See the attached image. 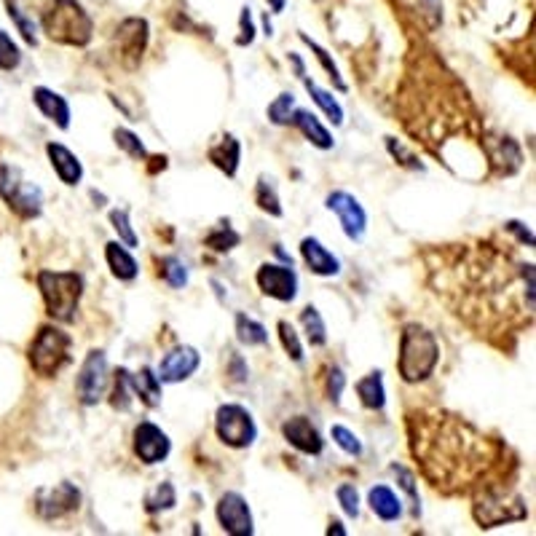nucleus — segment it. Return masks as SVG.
<instances>
[{
  "label": "nucleus",
  "instance_id": "nucleus-8",
  "mask_svg": "<svg viewBox=\"0 0 536 536\" xmlns=\"http://www.w3.org/2000/svg\"><path fill=\"white\" fill-rule=\"evenodd\" d=\"M105 386H107V357L102 349H91L75 378V391H78L81 406L86 408L97 406L105 394Z\"/></svg>",
  "mask_w": 536,
  "mask_h": 536
},
{
  "label": "nucleus",
  "instance_id": "nucleus-50",
  "mask_svg": "<svg viewBox=\"0 0 536 536\" xmlns=\"http://www.w3.org/2000/svg\"><path fill=\"white\" fill-rule=\"evenodd\" d=\"M265 4L272 6V12H274V14H282V12H285V4H288V0H265Z\"/></svg>",
  "mask_w": 536,
  "mask_h": 536
},
{
  "label": "nucleus",
  "instance_id": "nucleus-23",
  "mask_svg": "<svg viewBox=\"0 0 536 536\" xmlns=\"http://www.w3.org/2000/svg\"><path fill=\"white\" fill-rule=\"evenodd\" d=\"M209 162H212L220 172H225L228 177L236 175L239 162H241V146H239V140L233 138V134H225V138H223L217 146L209 148Z\"/></svg>",
  "mask_w": 536,
  "mask_h": 536
},
{
  "label": "nucleus",
  "instance_id": "nucleus-32",
  "mask_svg": "<svg viewBox=\"0 0 536 536\" xmlns=\"http://www.w3.org/2000/svg\"><path fill=\"white\" fill-rule=\"evenodd\" d=\"M207 247H212L215 252H231L233 247H239V241H241V236L228 225V223H220V225H215L209 233H207Z\"/></svg>",
  "mask_w": 536,
  "mask_h": 536
},
{
  "label": "nucleus",
  "instance_id": "nucleus-30",
  "mask_svg": "<svg viewBox=\"0 0 536 536\" xmlns=\"http://www.w3.org/2000/svg\"><path fill=\"white\" fill-rule=\"evenodd\" d=\"M255 201H257V207H260L263 212L274 215V217H282V204H280V193H277L274 180H268V177H260V180H257Z\"/></svg>",
  "mask_w": 536,
  "mask_h": 536
},
{
  "label": "nucleus",
  "instance_id": "nucleus-10",
  "mask_svg": "<svg viewBox=\"0 0 536 536\" xmlns=\"http://www.w3.org/2000/svg\"><path fill=\"white\" fill-rule=\"evenodd\" d=\"M325 207L338 215V223H341L346 239L362 241V236L367 231V212H365V207L359 204L357 196H351L349 191H333L327 196Z\"/></svg>",
  "mask_w": 536,
  "mask_h": 536
},
{
  "label": "nucleus",
  "instance_id": "nucleus-26",
  "mask_svg": "<svg viewBox=\"0 0 536 536\" xmlns=\"http://www.w3.org/2000/svg\"><path fill=\"white\" fill-rule=\"evenodd\" d=\"M236 338L244 346H265L268 343V330L257 319H252L247 314H236Z\"/></svg>",
  "mask_w": 536,
  "mask_h": 536
},
{
  "label": "nucleus",
  "instance_id": "nucleus-4",
  "mask_svg": "<svg viewBox=\"0 0 536 536\" xmlns=\"http://www.w3.org/2000/svg\"><path fill=\"white\" fill-rule=\"evenodd\" d=\"M73 338L59 327H41L30 343V365L41 378H54L70 362Z\"/></svg>",
  "mask_w": 536,
  "mask_h": 536
},
{
  "label": "nucleus",
  "instance_id": "nucleus-46",
  "mask_svg": "<svg viewBox=\"0 0 536 536\" xmlns=\"http://www.w3.org/2000/svg\"><path fill=\"white\" fill-rule=\"evenodd\" d=\"M239 30H241V35H239V46H249L252 41H255V22H252V9L249 6H244L241 9V17H239Z\"/></svg>",
  "mask_w": 536,
  "mask_h": 536
},
{
  "label": "nucleus",
  "instance_id": "nucleus-42",
  "mask_svg": "<svg viewBox=\"0 0 536 536\" xmlns=\"http://www.w3.org/2000/svg\"><path fill=\"white\" fill-rule=\"evenodd\" d=\"M280 338H282V346L285 351L293 357V362H303V346H301V338L296 333V327L290 322H280Z\"/></svg>",
  "mask_w": 536,
  "mask_h": 536
},
{
  "label": "nucleus",
  "instance_id": "nucleus-49",
  "mask_svg": "<svg viewBox=\"0 0 536 536\" xmlns=\"http://www.w3.org/2000/svg\"><path fill=\"white\" fill-rule=\"evenodd\" d=\"M327 533H330V536H333V533H335V536H346V528H343V523H341V520H333V523H330V528H327Z\"/></svg>",
  "mask_w": 536,
  "mask_h": 536
},
{
  "label": "nucleus",
  "instance_id": "nucleus-16",
  "mask_svg": "<svg viewBox=\"0 0 536 536\" xmlns=\"http://www.w3.org/2000/svg\"><path fill=\"white\" fill-rule=\"evenodd\" d=\"M146 46H148V22L146 20H126L118 28V51L129 67L143 57Z\"/></svg>",
  "mask_w": 536,
  "mask_h": 536
},
{
  "label": "nucleus",
  "instance_id": "nucleus-18",
  "mask_svg": "<svg viewBox=\"0 0 536 536\" xmlns=\"http://www.w3.org/2000/svg\"><path fill=\"white\" fill-rule=\"evenodd\" d=\"M46 154H49V162H51L57 177L65 185H78L83 180V164L78 162V156L70 148H65L62 143H49Z\"/></svg>",
  "mask_w": 536,
  "mask_h": 536
},
{
  "label": "nucleus",
  "instance_id": "nucleus-39",
  "mask_svg": "<svg viewBox=\"0 0 536 536\" xmlns=\"http://www.w3.org/2000/svg\"><path fill=\"white\" fill-rule=\"evenodd\" d=\"M22 62V51L20 46L12 41V35L6 30H0V70H14Z\"/></svg>",
  "mask_w": 536,
  "mask_h": 536
},
{
  "label": "nucleus",
  "instance_id": "nucleus-14",
  "mask_svg": "<svg viewBox=\"0 0 536 536\" xmlns=\"http://www.w3.org/2000/svg\"><path fill=\"white\" fill-rule=\"evenodd\" d=\"M201 365V357L193 346H177L175 351H169L162 365H159V381L162 383H180L188 381Z\"/></svg>",
  "mask_w": 536,
  "mask_h": 536
},
{
  "label": "nucleus",
  "instance_id": "nucleus-17",
  "mask_svg": "<svg viewBox=\"0 0 536 536\" xmlns=\"http://www.w3.org/2000/svg\"><path fill=\"white\" fill-rule=\"evenodd\" d=\"M301 255L306 265L311 268V274L317 277H338L341 274V260L314 236H306L301 241Z\"/></svg>",
  "mask_w": 536,
  "mask_h": 536
},
{
  "label": "nucleus",
  "instance_id": "nucleus-36",
  "mask_svg": "<svg viewBox=\"0 0 536 536\" xmlns=\"http://www.w3.org/2000/svg\"><path fill=\"white\" fill-rule=\"evenodd\" d=\"M391 472H394L399 488L408 493L411 507H414V515H422V496H419V488H416V477H414V472L406 469V467H399V464H391Z\"/></svg>",
  "mask_w": 536,
  "mask_h": 536
},
{
  "label": "nucleus",
  "instance_id": "nucleus-2",
  "mask_svg": "<svg viewBox=\"0 0 536 536\" xmlns=\"http://www.w3.org/2000/svg\"><path fill=\"white\" fill-rule=\"evenodd\" d=\"M43 33L65 46H86L91 41V17L78 0H51L43 12Z\"/></svg>",
  "mask_w": 536,
  "mask_h": 536
},
{
  "label": "nucleus",
  "instance_id": "nucleus-33",
  "mask_svg": "<svg viewBox=\"0 0 536 536\" xmlns=\"http://www.w3.org/2000/svg\"><path fill=\"white\" fill-rule=\"evenodd\" d=\"M177 504V493H175V485L172 483H162L156 485L148 496H146V509L148 512H164V509H172Z\"/></svg>",
  "mask_w": 536,
  "mask_h": 536
},
{
  "label": "nucleus",
  "instance_id": "nucleus-9",
  "mask_svg": "<svg viewBox=\"0 0 536 536\" xmlns=\"http://www.w3.org/2000/svg\"><path fill=\"white\" fill-rule=\"evenodd\" d=\"M257 288L263 290V296L282 301V303H293L298 298V274L293 272V265H277V263H263L257 268L255 277Z\"/></svg>",
  "mask_w": 536,
  "mask_h": 536
},
{
  "label": "nucleus",
  "instance_id": "nucleus-1",
  "mask_svg": "<svg viewBox=\"0 0 536 536\" xmlns=\"http://www.w3.org/2000/svg\"><path fill=\"white\" fill-rule=\"evenodd\" d=\"M437 362H440V343L435 333L419 322L406 325V330L399 335V359H397L402 381L408 383L427 381L435 373Z\"/></svg>",
  "mask_w": 536,
  "mask_h": 536
},
{
  "label": "nucleus",
  "instance_id": "nucleus-11",
  "mask_svg": "<svg viewBox=\"0 0 536 536\" xmlns=\"http://www.w3.org/2000/svg\"><path fill=\"white\" fill-rule=\"evenodd\" d=\"M81 507V491L62 480L51 488H41L38 496H35V509L43 520H59L70 512H75Z\"/></svg>",
  "mask_w": 536,
  "mask_h": 536
},
{
  "label": "nucleus",
  "instance_id": "nucleus-31",
  "mask_svg": "<svg viewBox=\"0 0 536 536\" xmlns=\"http://www.w3.org/2000/svg\"><path fill=\"white\" fill-rule=\"evenodd\" d=\"M159 272H162L164 282L169 288H175V290H180V288L188 285V265L180 257H175V255H167V257L159 260Z\"/></svg>",
  "mask_w": 536,
  "mask_h": 536
},
{
  "label": "nucleus",
  "instance_id": "nucleus-12",
  "mask_svg": "<svg viewBox=\"0 0 536 536\" xmlns=\"http://www.w3.org/2000/svg\"><path fill=\"white\" fill-rule=\"evenodd\" d=\"M217 520H220L223 531L231 533V536H252L255 533L249 504L236 491H228V493L220 496V501H217Z\"/></svg>",
  "mask_w": 536,
  "mask_h": 536
},
{
  "label": "nucleus",
  "instance_id": "nucleus-28",
  "mask_svg": "<svg viewBox=\"0 0 536 536\" xmlns=\"http://www.w3.org/2000/svg\"><path fill=\"white\" fill-rule=\"evenodd\" d=\"M301 325H303L306 341L311 346H325L327 343V327H325V319H322V314H319L317 306H306L301 311Z\"/></svg>",
  "mask_w": 536,
  "mask_h": 536
},
{
  "label": "nucleus",
  "instance_id": "nucleus-40",
  "mask_svg": "<svg viewBox=\"0 0 536 536\" xmlns=\"http://www.w3.org/2000/svg\"><path fill=\"white\" fill-rule=\"evenodd\" d=\"M301 41H303V43H306V46H309V49H311V51L317 54V59H319V62H322V67H325V70L330 73V78L335 81V86H338L341 91H346V83H343V78H341V73H338L335 62L330 59V54H327V51H325V49H322V46H319L317 41H311V38H309L306 33H301Z\"/></svg>",
  "mask_w": 536,
  "mask_h": 536
},
{
  "label": "nucleus",
  "instance_id": "nucleus-37",
  "mask_svg": "<svg viewBox=\"0 0 536 536\" xmlns=\"http://www.w3.org/2000/svg\"><path fill=\"white\" fill-rule=\"evenodd\" d=\"M110 223H113V228L118 233V241L123 247H129V249L138 247V233H134V228H131V220H129L126 209H113L110 212Z\"/></svg>",
  "mask_w": 536,
  "mask_h": 536
},
{
  "label": "nucleus",
  "instance_id": "nucleus-13",
  "mask_svg": "<svg viewBox=\"0 0 536 536\" xmlns=\"http://www.w3.org/2000/svg\"><path fill=\"white\" fill-rule=\"evenodd\" d=\"M172 451L169 435L154 422H140L134 427V453L143 464H162Z\"/></svg>",
  "mask_w": 536,
  "mask_h": 536
},
{
  "label": "nucleus",
  "instance_id": "nucleus-6",
  "mask_svg": "<svg viewBox=\"0 0 536 536\" xmlns=\"http://www.w3.org/2000/svg\"><path fill=\"white\" fill-rule=\"evenodd\" d=\"M215 430L228 448H249L257 440V427L252 414L244 406H236V402H228V406L217 408Z\"/></svg>",
  "mask_w": 536,
  "mask_h": 536
},
{
  "label": "nucleus",
  "instance_id": "nucleus-15",
  "mask_svg": "<svg viewBox=\"0 0 536 536\" xmlns=\"http://www.w3.org/2000/svg\"><path fill=\"white\" fill-rule=\"evenodd\" d=\"M282 435H285V440H288L293 448H298V451L306 453V456H319L322 448H325L322 435L317 432V427H314L306 416H296V419L285 422V424H282Z\"/></svg>",
  "mask_w": 536,
  "mask_h": 536
},
{
  "label": "nucleus",
  "instance_id": "nucleus-45",
  "mask_svg": "<svg viewBox=\"0 0 536 536\" xmlns=\"http://www.w3.org/2000/svg\"><path fill=\"white\" fill-rule=\"evenodd\" d=\"M343 386H346V375H343V370L338 365H333L330 373H327V397H330L333 406H338V402H341Z\"/></svg>",
  "mask_w": 536,
  "mask_h": 536
},
{
  "label": "nucleus",
  "instance_id": "nucleus-38",
  "mask_svg": "<svg viewBox=\"0 0 536 536\" xmlns=\"http://www.w3.org/2000/svg\"><path fill=\"white\" fill-rule=\"evenodd\" d=\"M113 138H115V146H118L121 151H126L129 156H134V159H146V156H148L146 146L140 143V138H138L134 131H129V129H115Z\"/></svg>",
  "mask_w": 536,
  "mask_h": 536
},
{
  "label": "nucleus",
  "instance_id": "nucleus-3",
  "mask_svg": "<svg viewBox=\"0 0 536 536\" xmlns=\"http://www.w3.org/2000/svg\"><path fill=\"white\" fill-rule=\"evenodd\" d=\"M38 288L46 301L49 317L57 322H73L81 296H83V277L75 272H41Z\"/></svg>",
  "mask_w": 536,
  "mask_h": 536
},
{
  "label": "nucleus",
  "instance_id": "nucleus-25",
  "mask_svg": "<svg viewBox=\"0 0 536 536\" xmlns=\"http://www.w3.org/2000/svg\"><path fill=\"white\" fill-rule=\"evenodd\" d=\"M131 391H134V397H140L148 408L162 406V381L151 367H143L140 373H131Z\"/></svg>",
  "mask_w": 536,
  "mask_h": 536
},
{
  "label": "nucleus",
  "instance_id": "nucleus-29",
  "mask_svg": "<svg viewBox=\"0 0 536 536\" xmlns=\"http://www.w3.org/2000/svg\"><path fill=\"white\" fill-rule=\"evenodd\" d=\"M131 399H134V391H131V373L126 367H121L115 373V381H113V391H110V406L115 411H129L131 408Z\"/></svg>",
  "mask_w": 536,
  "mask_h": 536
},
{
  "label": "nucleus",
  "instance_id": "nucleus-7",
  "mask_svg": "<svg viewBox=\"0 0 536 536\" xmlns=\"http://www.w3.org/2000/svg\"><path fill=\"white\" fill-rule=\"evenodd\" d=\"M528 512L520 501V496L507 493V491H485L477 504H475V517L483 528H493L501 523L523 520Z\"/></svg>",
  "mask_w": 536,
  "mask_h": 536
},
{
  "label": "nucleus",
  "instance_id": "nucleus-20",
  "mask_svg": "<svg viewBox=\"0 0 536 536\" xmlns=\"http://www.w3.org/2000/svg\"><path fill=\"white\" fill-rule=\"evenodd\" d=\"M105 260L110 265L113 277L121 280V282H134V280H138V274H140L138 260L131 257L129 247H123L121 241H107L105 244Z\"/></svg>",
  "mask_w": 536,
  "mask_h": 536
},
{
  "label": "nucleus",
  "instance_id": "nucleus-22",
  "mask_svg": "<svg viewBox=\"0 0 536 536\" xmlns=\"http://www.w3.org/2000/svg\"><path fill=\"white\" fill-rule=\"evenodd\" d=\"M367 504L375 512V517H381L383 523H394L402 517V501L389 485H373L367 491Z\"/></svg>",
  "mask_w": 536,
  "mask_h": 536
},
{
  "label": "nucleus",
  "instance_id": "nucleus-47",
  "mask_svg": "<svg viewBox=\"0 0 536 536\" xmlns=\"http://www.w3.org/2000/svg\"><path fill=\"white\" fill-rule=\"evenodd\" d=\"M228 375H231V381H236V383H244L247 378H249V370H247V362L241 359V354H231V365H228Z\"/></svg>",
  "mask_w": 536,
  "mask_h": 536
},
{
  "label": "nucleus",
  "instance_id": "nucleus-41",
  "mask_svg": "<svg viewBox=\"0 0 536 536\" xmlns=\"http://www.w3.org/2000/svg\"><path fill=\"white\" fill-rule=\"evenodd\" d=\"M330 435H333L335 445H338L343 453H349V456H362V443H359V437H357L351 430H346V427L335 424V427L330 430Z\"/></svg>",
  "mask_w": 536,
  "mask_h": 536
},
{
  "label": "nucleus",
  "instance_id": "nucleus-35",
  "mask_svg": "<svg viewBox=\"0 0 536 536\" xmlns=\"http://www.w3.org/2000/svg\"><path fill=\"white\" fill-rule=\"evenodd\" d=\"M6 12H9L12 22L17 25V30L22 33V38H25L30 46H35V43H38V28H35V22H33L30 17L22 14V9L17 6V0H6Z\"/></svg>",
  "mask_w": 536,
  "mask_h": 536
},
{
  "label": "nucleus",
  "instance_id": "nucleus-51",
  "mask_svg": "<svg viewBox=\"0 0 536 536\" xmlns=\"http://www.w3.org/2000/svg\"><path fill=\"white\" fill-rule=\"evenodd\" d=\"M290 59H293V65H296V73H298V78H306V75H303L306 70H303V62H301V57H298V54H290Z\"/></svg>",
  "mask_w": 536,
  "mask_h": 536
},
{
  "label": "nucleus",
  "instance_id": "nucleus-27",
  "mask_svg": "<svg viewBox=\"0 0 536 536\" xmlns=\"http://www.w3.org/2000/svg\"><path fill=\"white\" fill-rule=\"evenodd\" d=\"M303 86H306V91L311 94V99L322 107V113L335 123V126H341L343 123V107L338 105V99L330 94V91H325V89H319L314 81H309V78H303Z\"/></svg>",
  "mask_w": 536,
  "mask_h": 536
},
{
  "label": "nucleus",
  "instance_id": "nucleus-19",
  "mask_svg": "<svg viewBox=\"0 0 536 536\" xmlns=\"http://www.w3.org/2000/svg\"><path fill=\"white\" fill-rule=\"evenodd\" d=\"M33 102L51 123H57L59 129H70V105L62 94H57L46 86H38L33 91Z\"/></svg>",
  "mask_w": 536,
  "mask_h": 536
},
{
  "label": "nucleus",
  "instance_id": "nucleus-21",
  "mask_svg": "<svg viewBox=\"0 0 536 536\" xmlns=\"http://www.w3.org/2000/svg\"><path fill=\"white\" fill-rule=\"evenodd\" d=\"M290 121L303 131V138H306L311 146H317L319 151H330V148L335 146L333 134L322 126V121H319L311 110H296Z\"/></svg>",
  "mask_w": 536,
  "mask_h": 536
},
{
  "label": "nucleus",
  "instance_id": "nucleus-24",
  "mask_svg": "<svg viewBox=\"0 0 536 536\" xmlns=\"http://www.w3.org/2000/svg\"><path fill=\"white\" fill-rule=\"evenodd\" d=\"M357 394L367 411H383L386 406V389H383V373L373 370L365 378L357 381Z\"/></svg>",
  "mask_w": 536,
  "mask_h": 536
},
{
  "label": "nucleus",
  "instance_id": "nucleus-34",
  "mask_svg": "<svg viewBox=\"0 0 536 536\" xmlns=\"http://www.w3.org/2000/svg\"><path fill=\"white\" fill-rule=\"evenodd\" d=\"M293 113H296V94L293 91H282L272 105H268V121L277 123V126L290 123Z\"/></svg>",
  "mask_w": 536,
  "mask_h": 536
},
{
  "label": "nucleus",
  "instance_id": "nucleus-48",
  "mask_svg": "<svg viewBox=\"0 0 536 536\" xmlns=\"http://www.w3.org/2000/svg\"><path fill=\"white\" fill-rule=\"evenodd\" d=\"M507 231H512L523 244H528V247H533L536 241H533V233L523 225V223H517V220H507Z\"/></svg>",
  "mask_w": 536,
  "mask_h": 536
},
{
  "label": "nucleus",
  "instance_id": "nucleus-43",
  "mask_svg": "<svg viewBox=\"0 0 536 536\" xmlns=\"http://www.w3.org/2000/svg\"><path fill=\"white\" fill-rule=\"evenodd\" d=\"M335 496H338V504H341V509H343V512H346L349 517H359V493H357V488H354L351 483H343V485H338Z\"/></svg>",
  "mask_w": 536,
  "mask_h": 536
},
{
  "label": "nucleus",
  "instance_id": "nucleus-5",
  "mask_svg": "<svg viewBox=\"0 0 536 536\" xmlns=\"http://www.w3.org/2000/svg\"><path fill=\"white\" fill-rule=\"evenodd\" d=\"M0 196L9 201L22 217H38L43 209V193L38 185L28 183L17 167L0 164Z\"/></svg>",
  "mask_w": 536,
  "mask_h": 536
},
{
  "label": "nucleus",
  "instance_id": "nucleus-44",
  "mask_svg": "<svg viewBox=\"0 0 536 536\" xmlns=\"http://www.w3.org/2000/svg\"><path fill=\"white\" fill-rule=\"evenodd\" d=\"M386 148H389V154L399 162V164H406L408 169H424V164L411 154V151H406V146H402V143H397L394 138H386Z\"/></svg>",
  "mask_w": 536,
  "mask_h": 536
}]
</instances>
